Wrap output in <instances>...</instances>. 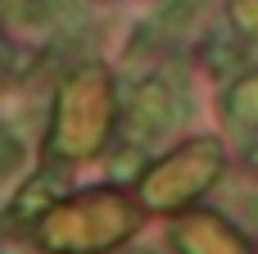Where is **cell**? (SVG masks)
Here are the masks:
<instances>
[{
    "label": "cell",
    "instance_id": "cell-1",
    "mask_svg": "<svg viewBox=\"0 0 258 254\" xmlns=\"http://www.w3.org/2000/svg\"><path fill=\"white\" fill-rule=\"evenodd\" d=\"M132 227H136V214L127 209V200L95 191V195H86V200H77L68 209H54L45 218V227H41V241L63 254H91V250L113 245Z\"/></svg>",
    "mask_w": 258,
    "mask_h": 254
},
{
    "label": "cell",
    "instance_id": "cell-2",
    "mask_svg": "<svg viewBox=\"0 0 258 254\" xmlns=\"http://www.w3.org/2000/svg\"><path fill=\"white\" fill-rule=\"evenodd\" d=\"M109 123V82L86 68L73 77V86L59 100V123H54V145L63 155H91L104 136Z\"/></svg>",
    "mask_w": 258,
    "mask_h": 254
},
{
    "label": "cell",
    "instance_id": "cell-3",
    "mask_svg": "<svg viewBox=\"0 0 258 254\" xmlns=\"http://www.w3.org/2000/svg\"><path fill=\"white\" fill-rule=\"evenodd\" d=\"M218 164H222L218 145H213V141H195V145H186L181 155H172V159L145 182V200H150V205H181V200L200 195V191L218 177Z\"/></svg>",
    "mask_w": 258,
    "mask_h": 254
},
{
    "label": "cell",
    "instance_id": "cell-4",
    "mask_svg": "<svg viewBox=\"0 0 258 254\" xmlns=\"http://www.w3.org/2000/svg\"><path fill=\"white\" fill-rule=\"evenodd\" d=\"M177 245L186 254H249V245L222 223V218H209V214H195L177 227Z\"/></svg>",
    "mask_w": 258,
    "mask_h": 254
},
{
    "label": "cell",
    "instance_id": "cell-5",
    "mask_svg": "<svg viewBox=\"0 0 258 254\" xmlns=\"http://www.w3.org/2000/svg\"><path fill=\"white\" fill-rule=\"evenodd\" d=\"M172 118H177L172 91H168L159 77L145 82V86L136 91V100H132V123H136V132H141V136H159V132L172 127Z\"/></svg>",
    "mask_w": 258,
    "mask_h": 254
},
{
    "label": "cell",
    "instance_id": "cell-6",
    "mask_svg": "<svg viewBox=\"0 0 258 254\" xmlns=\"http://www.w3.org/2000/svg\"><path fill=\"white\" fill-rule=\"evenodd\" d=\"M222 114H227V123L240 127V132H254L258 127V68L254 73H240V77L227 86Z\"/></svg>",
    "mask_w": 258,
    "mask_h": 254
},
{
    "label": "cell",
    "instance_id": "cell-7",
    "mask_svg": "<svg viewBox=\"0 0 258 254\" xmlns=\"http://www.w3.org/2000/svg\"><path fill=\"white\" fill-rule=\"evenodd\" d=\"M54 200H59V182H54V177L45 173V177H36V182H32V186H27L23 195H18V209H14V214H18V218L45 214V209H50Z\"/></svg>",
    "mask_w": 258,
    "mask_h": 254
},
{
    "label": "cell",
    "instance_id": "cell-8",
    "mask_svg": "<svg viewBox=\"0 0 258 254\" xmlns=\"http://www.w3.org/2000/svg\"><path fill=\"white\" fill-rule=\"evenodd\" d=\"M200 9H204V0H163L159 14H154V27H163V32H181L186 23H195Z\"/></svg>",
    "mask_w": 258,
    "mask_h": 254
},
{
    "label": "cell",
    "instance_id": "cell-9",
    "mask_svg": "<svg viewBox=\"0 0 258 254\" xmlns=\"http://www.w3.org/2000/svg\"><path fill=\"white\" fill-rule=\"evenodd\" d=\"M227 14H231L236 32H245V36H258V0H231V5H227Z\"/></svg>",
    "mask_w": 258,
    "mask_h": 254
}]
</instances>
